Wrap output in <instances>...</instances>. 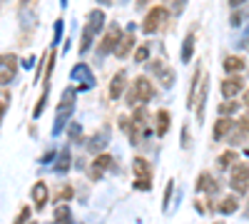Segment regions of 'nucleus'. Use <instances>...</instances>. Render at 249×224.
Masks as SVG:
<instances>
[{"label":"nucleus","mask_w":249,"mask_h":224,"mask_svg":"<svg viewBox=\"0 0 249 224\" xmlns=\"http://www.w3.org/2000/svg\"><path fill=\"white\" fill-rule=\"evenodd\" d=\"M170 122H172V117H170L167 110H157V135H167Z\"/></svg>","instance_id":"obj_19"},{"label":"nucleus","mask_w":249,"mask_h":224,"mask_svg":"<svg viewBox=\"0 0 249 224\" xmlns=\"http://www.w3.org/2000/svg\"><path fill=\"white\" fill-rule=\"evenodd\" d=\"M237 103H234V100H230V103H224V105H219V112H222V117H232L234 112H237Z\"/></svg>","instance_id":"obj_25"},{"label":"nucleus","mask_w":249,"mask_h":224,"mask_svg":"<svg viewBox=\"0 0 249 224\" xmlns=\"http://www.w3.org/2000/svg\"><path fill=\"white\" fill-rule=\"evenodd\" d=\"M197 192H204V194H214V192H217V182H214L210 174L204 172V174L199 177V182H197Z\"/></svg>","instance_id":"obj_18"},{"label":"nucleus","mask_w":249,"mask_h":224,"mask_svg":"<svg viewBox=\"0 0 249 224\" xmlns=\"http://www.w3.org/2000/svg\"><path fill=\"white\" fill-rule=\"evenodd\" d=\"M30 219V207H23V209H20V214L15 217V222L13 224H25Z\"/></svg>","instance_id":"obj_28"},{"label":"nucleus","mask_w":249,"mask_h":224,"mask_svg":"<svg viewBox=\"0 0 249 224\" xmlns=\"http://www.w3.org/2000/svg\"><path fill=\"white\" fill-rule=\"evenodd\" d=\"M155 97V87L150 83V77H135V83L130 87V95H127V105H142V103H150V100Z\"/></svg>","instance_id":"obj_1"},{"label":"nucleus","mask_w":249,"mask_h":224,"mask_svg":"<svg viewBox=\"0 0 249 224\" xmlns=\"http://www.w3.org/2000/svg\"><path fill=\"white\" fill-rule=\"evenodd\" d=\"M242 3H247V0H230V8H239Z\"/></svg>","instance_id":"obj_33"},{"label":"nucleus","mask_w":249,"mask_h":224,"mask_svg":"<svg viewBox=\"0 0 249 224\" xmlns=\"http://www.w3.org/2000/svg\"><path fill=\"white\" fill-rule=\"evenodd\" d=\"M70 162H72L70 150H62V152H60V159H57V165H55V172H57V174H65V170L70 167Z\"/></svg>","instance_id":"obj_22"},{"label":"nucleus","mask_w":249,"mask_h":224,"mask_svg":"<svg viewBox=\"0 0 249 224\" xmlns=\"http://www.w3.org/2000/svg\"><path fill=\"white\" fill-rule=\"evenodd\" d=\"M192 50H195V33H190V35L184 37V45H182V63H190Z\"/></svg>","instance_id":"obj_21"},{"label":"nucleus","mask_w":249,"mask_h":224,"mask_svg":"<svg viewBox=\"0 0 249 224\" xmlns=\"http://www.w3.org/2000/svg\"><path fill=\"white\" fill-rule=\"evenodd\" d=\"M237 207H239L237 197H224V199L219 202V212H222V214H232V212H237Z\"/></svg>","instance_id":"obj_23"},{"label":"nucleus","mask_w":249,"mask_h":224,"mask_svg":"<svg viewBox=\"0 0 249 224\" xmlns=\"http://www.w3.org/2000/svg\"><path fill=\"white\" fill-rule=\"evenodd\" d=\"M244 90V83H242V77L239 75H232V77H224L222 80V95L224 97H237L239 92Z\"/></svg>","instance_id":"obj_10"},{"label":"nucleus","mask_w":249,"mask_h":224,"mask_svg":"<svg viewBox=\"0 0 249 224\" xmlns=\"http://www.w3.org/2000/svg\"><path fill=\"white\" fill-rule=\"evenodd\" d=\"M230 165H237V152L227 150V152L219 157V167H230Z\"/></svg>","instance_id":"obj_24"},{"label":"nucleus","mask_w":249,"mask_h":224,"mask_svg":"<svg viewBox=\"0 0 249 224\" xmlns=\"http://www.w3.org/2000/svg\"><path fill=\"white\" fill-rule=\"evenodd\" d=\"M97 3H102V5H110V3H112V0H97Z\"/></svg>","instance_id":"obj_35"},{"label":"nucleus","mask_w":249,"mask_h":224,"mask_svg":"<svg viewBox=\"0 0 249 224\" xmlns=\"http://www.w3.org/2000/svg\"><path fill=\"white\" fill-rule=\"evenodd\" d=\"M25 3H28V0H20V5H25Z\"/></svg>","instance_id":"obj_38"},{"label":"nucleus","mask_w":249,"mask_h":224,"mask_svg":"<svg viewBox=\"0 0 249 224\" xmlns=\"http://www.w3.org/2000/svg\"><path fill=\"white\" fill-rule=\"evenodd\" d=\"M60 37H62V20L55 23V43H60Z\"/></svg>","instance_id":"obj_29"},{"label":"nucleus","mask_w":249,"mask_h":224,"mask_svg":"<svg viewBox=\"0 0 249 224\" xmlns=\"http://www.w3.org/2000/svg\"><path fill=\"white\" fill-rule=\"evenodd\" d=\"M72 105H75V90H65V95H62L60 105H57V117H55V135L62 130V125L68 122L70 112H72Z\"/></svg>","instance_id":"obj_4"},{"label":"nucleus","mask_w":249,"mask_h":224,"mask_svg":"<svg viewBox=\"0 0 249 224\" xmlns=\"http://www.w3.org/2000/svg\"><path fill=\"white\" fill-rule=\"evenodd\" d=\"M244 105H247V107H249V92H247V95H244Z\"/></svg>","instance_id":"obj_36"},{"label":"nucleus","mask_w":249,"mask_h":224,"mask_svg":"<svg viewBox=\"0 0 249 224\" xmlns=\"http://www.w3.org/2000/svg\"><path fill=\"white\" fill-rule=\"evenodd\" d=\"M132 48H135V25L130 23V28H127V33H124L122 35V40H120V48H117V57L120 60H124V57H127L130 52H132Z\"/></svg>","instance_id":"obj_11"},{"label":"nucleus","mask_w":249,"mask_h":224,"mask_svg":"<svg viewBox=\"0 0 249 224\" xmlns=\"http://www.w3.org/2000/svg\"><path fill=\"white\" fill-rule=\"evenodd\" d=\"M232 127H234V122H232L230 117H222V120H217V125H214V139H224L227 135L232 132Z\"/></svg>","instance_id":"obj_17"},{"label":"nucleus","mask_w":249,"mask_h":224,"mask_svg":"<svg viewBox=\"0 0 249 224\" xmlns=\"http://www.w3.org/2000/svg\"><path fill=\"white\" fill-rule=\"evenodd\" d=\"M167 8H162V5H157V8H152L147 15H144V20H142V30L147 33V35H152V33H157L162 25H164V20H167Z\"/></svg>","instance_id":"obj_3"},{"label":"nucleus","mask_w":249,"mask_h":224,"mask_svg":"<svg viewBox=\"0 0 249 224\" xmlns=\"http://www.w3.org/2000/svg\"><path fill=\"white\" fill-rule=\"evenodd\" d=\"M102 28H105V13L102 10H90V17H88V23H85V30L97 35Z\"/></svg>","instance_id":"obj_12"},{"label":"nucleus","mask_w":249,"mask_h":224,"mask_svg":"<svg viewBox=\"0 0 249 224\" xmlns=\"http://www.w3.org/2000/svg\"><path fill=\"white\" fill-rule=\"evenodd\" d=\"M70 77L72 80H80V90H88V87H95V77H92V70L88 68V65H75L72 68V72H70Z\"/></svg>","instance_id":"obj_7"},{"label":"nucleus","mask_w":249,"mask_h":224,"mask_svg":"<svg viewBox=\"0 0 249 224\" xmlns=\"http://www.w3.org/2000/svg\"><path fill=\"white\" fill-rule=\"evenodd\" d=\"M147 3H150V0H137V8H144Z\"/></svg>","instance_id":"obj_34"},{"label":"nucleus","mask_w":249,"mask_h":224,"mask_svg":"<svg viewBox=\"0 0 249 224\" xmlns=\"http://www.w3.org/2000/svg\"><path fill=\"white\" fill-rule=\"evenodd\" d=\"M135 190H152V177H144V179H135Z\"/></svg>","instance_id":"obj_27"},{"label":"nucleus","mask_w":249,"mask_h":224,"mask_svg":"<svg viewBox=\"0 0 249 224\" xmlns=\"http://www.w3.org/2000/svg\"><path fill=\"white\" fill-rule=\"evenodd\" d=\"M30 224H35V222H30Z\"/></svg>","instance_id":"obj_40"},{"label":"nucleus","mask_w":249,"mask_h":224,"mask_svg":"<svg viewBox=\"0 0 249 224\" xmlns=\"http://www.w3.org/2000/svg\"><path fill=\"white\" fill-rule=\"evenodd\" d=\"M150 70L162 80V85H164V87H170V85L175 83V70L167 68V65L162 63V60H155V63H150Z\"/></svg>","instance_id":"obj_9"},{"label":"nucleus","mask_w":249,"mask_h":224,"mask_svg":"<svg viewBox=\"0 0 249 224\" xmlns=\"http://www.w3.org/2000/svg\"><path fill=\"white\" fill-rule=\"evenodd\" d=\"M122 30H120V25L117 23H112L110 25V30L105 33V37H102V43H100V55H110V52H117V48H120V40H122Z\"/></svg>","instance_id":"obj_5"},{"label":"nucleus","mask_w":249,"mask_h":224,"mask_svg":"<svg viewBox=\"0 0 249 224\" xmlns=\"http://www.w3.org/2000/svg\"><path fill=\"white\" fill-rule=\"evenodd\" d=\"M247 217H249V202H247Z\"/></svg>","instance_id":"obj_37"},{"label":"nucleus","mask_w":249,"mask_h":224,"mask_svg":"<svg viewBox=\"0 0 249 224\" xmlns=\"http://www.w3.org/2000/svg\"><path fill=\"white\" fill-rule=\"evenodd\" d=\"M217 224H222V222H217Z\"/></svg>","instance_id":"obj_39"},{"label":"nucleus","mask_w":249,"mask_h":224,"mask_svg":"<svg viewBox=\"0 0 249 224\" xmlns=\"http://www.w3.org/2000/svg\"><path fill=\"white\" fill-rule=\"evenodd\" d=\"M207 92H210V80L202 77V83L197 85V90H195L192 100L187 103V105H192V107H195V112H197V120H199V122L204 120V100H207Z\"/></svg>","instance_id":"obj_6"},{"label":"nucleus","mask_w":249,"mask_h":224,"mask_svg":"<svg viewBox=\"0 0 249 224\" xmlns=\"http://www.w3.org/2000/svg\"><path fill=\"white\" fill-rule=\"evenodd\" d=\"M48 197H50V192H48V185H45V182H35V187H33L35 209H43V207L48 205Z\"/></svg>","instance_id":"obj_13"},{"label":"nucleus","mask_w":249,"mask_h":224,"mask_svg":"<svg viewBox=\"0 0 249 224\" xmlns=\"http://www.w3.org/2000/svg\"><path fill=\"white\" fill-rule=\"evenodd\" d=\"M230 187L239 194H244L249 190V165H244V162H237V165L232 167L230 172Z\"/></svg>","instance_id":"obj_2"},{"label":"nucleus","mask_w":249,"mask_h":224,"mask_svg":"<svg viewBox=\"0 0 249 224\" xmlns=\"http://www.w3.org/2000/svg\"><path fill=\"white\" fill-rule=\"evenodd\" d=\"M239 130H244V132H247V135H249V115H247V117H242V120H239Z\"/></svg>","instance_id":"obj_31"},{"label":"nucleus","mask_w":249,"mask_h":224,"mask_svg":"<svg viewBox=\"0 0 249 224\" xmlns=\"http://www.w3.org/2000/svg\"><path fill=\"white\" fill-rule=\"evenodd\" d=\"M224 70H227V72H232V75L242 72V70H244V60H242V57H237V55L224 57Z\"/></svg>","instance_id":"obj_20"},{"label":"nucleus","mask_w":249,"mask_h":224,"mask_svg":"<svg viewBox=\"0 0 249 224\" xmlns=\"http://www.w3.org/2000/svg\"><path fill=\"white\" fill-rule=\"evenodd\" d=\"M132 172H135V177L144 179V177H150L152 167H150V162L144 159V157H135V159H132Z\"/></svg>","instance_id":"obj_16"},{"label":"nucleus","mask_w":249,"mask_h":224,"mask_svg":"<svg viewBox=\"0 0 249 224\" xmlns=\"http://www.w3.org/2000/svg\"><path fill=\"white\" fill-rule=\"evenodd\" d=\"M8 95H10V92L3 90V115H5V110H8Z\"/></svg>","instance_id":"obj_32"},{"label":"nucleus","mask_w":249,"mask_h":224,"mask_svg":"<svg viewBox=\"0 0 249 224\" xmlns=\"http://www.w3.org/2000/svg\"><path fill=\"white\" fill-rule=\"evenodd\" d=\"M0 65H3V75H0V80H3V85H8L10 80L15 77V72H18V57L5 52L3 57H0Z\"/></svg>","instance_id":"obj_8"},{"label":"nucleus","mask_w":249,"mask_h":224,"mask_svg":"<svg viewBox=\"0 0 249 224\" xmlns=\"http://www.w3.org/2000/svg\"><path fill=\"white\" fill-rule=\"evenodd\" d=\"M124 83H127V77H124V70H117L115 77H112V83H110V100L122 97V92H124Z\"/></svg>","instance_id":"obj_15"},{"label":"nucleus","mask_w":249,"mask_h":224,"mask_svg":"<svg viewBox=\"0 0 249 224\" xmlns=\"http://www.w3.org/2000/svg\"><path fill=\"white\" fill-rule=\"evenodd\" d=\"M147 57H150V45H140L137 52H135V60H137V63H144Z\"/></svg>","instance_id":"obj_26"},{"label":"nucleus","mask_w":249,"mask_h":224,"mask_svg":"<svg viewBox=\"0 0 249 224\" xmlns=\"http://www.w3.org/2000/svg\"><path fill=\"white\" fill-rule=\"evenodd\" d=\"M170 194H172V179L167 182V192H164V209H167V205H170Z\"/></svg>","instance_id":"obj_30"},{"label":"nucleus","mask_w":249,"mask_h":224,"mask_svg":"<svg viewBox=\"0 0 249 224\" xmlns=\"http://www.w3.org/2000/svg\"><path fill=\"white\" fill-rule=\"evenodd\" d=\"M107 167H112V157H110V152L97 155V157L92 159V177H95V179L102 177V172H105Z\"/></svg>","instance_id":"obj_14"}]
</instances>
